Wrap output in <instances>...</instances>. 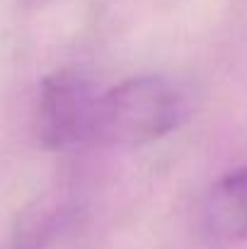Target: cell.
<instances>
[{"label": "cell", "instance_id": "obj_2", "mask_svg": "<svg viewBox=\"0 0 247 249\" xmlns=\"http://www.w3.org/2000/svg\"><path fill=\"white\" fill-rule=\"evenodd\" d=\"M95 94L76 71H56L46 75L37 94V141L46 150H63L90 136Z\"/></svg>", "mask_w": 247, "mask_h": 249}, {"label": "cell", "instance_id": "obj_4", "mask_svg": "<svg viewBox=\"0 0 247 249\" xmlns=\"http://www.w3.org/2000/svg\"><path fill=\"white\" fill-rule=\"evenodd\" d=\"M71 215L73 206L63 194H46L34 198L15 220L12 249H46L63 232Z\"/></svg>", "mask_w": 247, "mask_h": 249}, {"label": "cell", "instance_id": "obj_1", "mask_svg": "<svg viewBox=\"0 0 247 249\" xmlns=\"http://www.w3.org/2000/svg\"><path fill=\"white\" fill-rule=\"evenodd\" d=\"M187 116L184 92L163 75L129 78L95 99L90 136L99 145L133 148L160 141Z\"/></svg>", "mask_w": 247, "mask_h": 249}, {"label": "cell", "instance_id": "obj_3", "mask_svg": "<svg viewBox=\"0 0 247 249\" xmlns=\"http://www.w3.org/2000/svg\"><path fill=\"white\" fill-rule=\"evenodd\" d=\"M204 230L216 242H240L247 240V165L218 177L201 211Z\"/></svg>", "mask_w": 247, "mask_h": 249}]
</instances>
